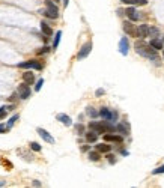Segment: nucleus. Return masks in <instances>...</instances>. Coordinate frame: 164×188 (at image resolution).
<instances>
[{"label":"nucleus","mask_w":164,"mask_h":188,"mask_svg":"<svg viewBox=\"0 0 164 188\" xmlns=\"http://www.w3.org/2000/svg\"><path fill=\"white\" fill-rule=\"evenodd\" d=\"M134 48H136V51L139 53L140 56H143V57H147V59H157V50L152 48L149 44L146 45V44H143L142 41H137L136 45H134Z\"/></svg>","instance_id":"nucleus-1"},{"label":"nucleus","mask_w":164,"mask_h":188,"mask_svg":"<svg viewBox=\"0 0 164 188\" xmlns=\"http://www.w3.org/2000/svg\"><path fill=\"white\" fill-rule=\"evenodd\" d=\"M89 128L92 131H95L96 134H106L109 131H114V126L111 125L110 120H106V122H91Z\"/></svg>","instance_id":"nucleus-2"},{"label":"nucleus","mask_w":164,"mask_h":188,"mask_svg":"<svg viewBox=\"0 0 164 188\" xmlns=\"http://www.w3.org/2000/svg\"><path fill=\"white\" fill-rule=\"evenodd\" d=\"M45 5H47V11H44V15L47 18H51V20H56L59 18V9L51 0H45Z\"/></svg>","instance_id":"nucleus-3"},{"label":"nucleus","mask_w":164,"mask_h":188,"mask_svg":"<svg viewBox=\"0 0 164 188\" xmlns=\"http://www.w3.org/2000/svg\"><path fill=\"white\" fill-rule=\"evenodd\" d=\"M91 51H92V42L89 41V42H86V44L80 48V51H78V54H77V59H78V60H83L84 57L89 56V53Z\"/></svg>","instance_id":"nucleus-4"},{"label":"nucleus","mask_w":164,"mask_h":188,"mask_svg":"<svg viewBox=\"0 0 164 188\" xmlns=\"http://www.w3.org/2000/svg\"><path fill=\"white\" fill-rule=\"evenodd\" d=\"M18 68H23V69L33 68V69H36V71H41V69H42V63H39L38 60H29V62H23V63H20Z\"/></svg>","instance_id":"nucleus-5"},{"label":"nucleus","mask_w":164,"mask_h":188,"mask_svg":"<svg viewBox=\"0 0 164 188\" xmlns=\"http://www.w3.org/2000/svg\"><path fill=\"white\" fill-rule=\"evenodd\" d=\"M18 96L21 100H27L30 96V87L27 83H23L18 86Z\"/></svg>","instance_id":"nucleus-6"},{"label":"nucleus","mask_w":164,"mask_h":188,"mask_svg":"<svg viewBox=\"0 0 164 188\" xmlns=\"http://www.w3.org/2000/svg\"><path fill=\"white\" fill-rule=\"evenodd\" d=\"M147 32H149V26H146V24H142V26L136 27V38H140V39H143V38H147Z\"/></svg>","instance_id":"nucleus-7"},{"label":"nucleus","mask_w":164,"mask_h":188,"mask_svg":"<svg viewBox=\"0 0 164 188\" xmlns=\"http://www.w3.org/2000/svg\"><path fill=\"white\" fill-rule=\"evenodd\" d=\"M36 131H38V134L42 137V140H45L47 143H50V145H53V143H54V138L51 137V134H50L48 131H45L44 128H38Z\"/></svg>","instance_id":"nucleus-8"},{"label":"nucleus","mask_w":164,"mask_h":188,"mask_svg":"<svg viewBox=\"0 0 164 188\" xmlns=\"http://www.w3.org/2000/svg\"><path fill=\"white\" fill-rule=\"evenodd\" d=\"M124 30L128 36H134L136 38V26L131 21H124Z\"/></svg>","instance_id":"nucleus-9"},{"label":"nucleus","mask_w":164,"mask_h":188,"mask_svg":"<svg viewBox=\"0 0 164 188\" xmlns=\"http://www.w3.org/2000/svg\"><path fill=\"white\" fill-rule=\"evenodd\" d=\"M125 14H127V17L131 20V21H137L139 18H140V14L136 11V8H132V6H129L127 8V11H125Z\"/></svg>","instance_id":"nucleus-10"},{"label":"nucleus","mask_w":164,"mask_h":188,"mask_svg":"<svg viewBox=\"0 0 164 188\" xmlns=\"http://www.w3.org/2000/svg\"><path fill=\"white\" fill-rule=\"evenodd\" d=\"M128 50H129L128 39H127V38H122V39L119 41V51H121V54H122V56H127Z\"/></svg>","instance_id":"nucleus-11"},{"label":"nucleus","mask_w":164,"mask_h":188,"mask_svg":"<svg viewBox=\"0 0 164 188\" xmlns=\"http://www.w3.org/2000/svg\"><path fill=\"white\" fill-rule=\"evenodd\" d=\"M116 128H117L124 136H128V134H129V131H131V128H129V123H128V122H121Z\"/></svg>","instance_id":"nucleus-12"},{"label":"nucleus","mask_w":164,"mask_h":188,"mask_svg":"<svg viewBox=\"0 0 164 188\" xmlns=\"http://www.w3.org/2000/svg\"><path fill=\"white\" fill-rule=\"evenodd\" d=\"M23 80H24V83H27V85H32V83L35 81V75H33V72H30V71H26V72L23 74Z\"/></svg>","instance_id":"nucleus-13"},{"label":"nucleus","mask_w":164,"mask_h":188,"mask_svg":"<svg viewBox=\"0 0 164 188\" xmlns=\"http://www.w3.org/2000/svg\"><path fill=\"white\" fill-rule=\"evenodd\" d=\"M98 115H99L102 119H106V120H110V119H111V111H110L107 107H102V108L98 111Z\"/></svg>","instance_id":"nucleus-14"},{"label":"nucleus","mask_w":164,"mask_h":188,"mask_svg":"<svg viewBox=\"0 0 164 188\" xmlns=\"http://www.w3.org/2000/svg\"><path fill=\"white\" fill-rule=\"evenodd\" d=\"M95 149H96L99 154H101V152H102V154H109L111 148H110V145H107V143H99V145H96Z\"/></svg>","instance_id":"nucleus-15"},{"label":"nucleus","mask_w":164,"mask_h":188,"mask_svg":"<svg viewBox=\"0 0 164 188\" xmlns=\"http://www.w3.org/2000/svg\"><path fill=\"white\" fill-rule=\"evenodd\" d=\"M149 45H151L152 48H155V50H163V41H160V39H157V38L151 39Z\"/></svg>","instance_id":"nucleus-16"},{"label":"nucleus","mask_w":164,"mask_h":188,"mask_svg":"<svg viewBox=\"0 0 164 188\" xmlns=\"http://www.w3.org/2000/svg\"><path fill=\"white\" fill-rule=\"evenodd\" d=\"M84 137H86V141H89V143H95V141L98 140V134H96L95 131H92V130L89 133H86Z\"/></svg>","instance_id":"nucleus-17"},{"label":"nucleus","mask_w":164,"mask_h":188,"mask_svg":"<svg viewBox=\"0 0 164 188\" xmlns=\"http://www.w3.org/2000/svg\"><path fill=\"white\" fill-rule=\"evenodd\" d=\"M104 140H106V141H116V143H121V141L124 140V137L113 136V134H106V136H104Z\"/></svg>","instance_id":"nucleus-18"},{"label":"nucleus","mask_w":164,"mask_h":188,"mask_svg":"<svg viewBox=\"0 0 164 188\" xmlns=\"http://www.w3.org/2000/svg\"><path fill=\"white\" fill-rule=\"evenodd\" d=\"M57 120H60L62 123H65L66 126H69V125H73V120L69 116H66V115H57Z\"/></svg>","instance_id":"nucleus-19"},{"label":"nucleus","mask_w":164,"mask_h":188,"mask_svg":"<svg viewBox=\"0 0 164 188\" xmlns=\"http://www.w3.org/2000/svg\"><path fill=\"white\" fill-rule=\"evenodd\" d=\"M41 30H42V33L45 35V36H50V35L53 33V30H51V27L45 23V21H42L41 23Z\"/></svg>","instance_id":"nucleus-20"},{"label":"nucleus","mask_w":164,"mask_h":188,"mask_svg":"<svg viewBox=\"0 0 164 188\" xmlns=\"http://www.w3.org/2000/svg\"><path fill=\"white\" fill-rule=\"evenodd\" d=\"M121 2L125 5H140V6L147 5V0H121Z\"/></svg>","instance_id":"nucleus-21"},{"label":"nucleus","mask_w":164,"mask_h":188,"mask_svg":"<svg viewBox=\"0 0 164 188\" xmlns=\"http://www.w3.org/2000/svg\"><path fill=\"white\" fill-rule=\"evenodd\" d=\"M99 158H101V155L98 151H91L89 152V160L91 161H99Z\"/></svg>","instance_id":"nucleus-22"},{"label":"nucleus","mask_w":164,"mask_h":188,"mask_svg":"<svg viewBox=\"0 0 164 188\" xmlns=\"http://www.w3.org/2000/svg\"><path fill=\"white\" fill-rule=\"evenodd\" d=\"M158 35H160V30H158L157 27H149V32H147V36H151V38L154 39V38H157Z\"/></svg>","instance_id":"nucleus-23"},{"label":"nucleus","mask_w":164,"mask_h":188,"mask_svg":"<svg viewBox=\"0 0 164 188\" xmlns=\"http://www.w3.org/2000/svg\"><path fill=\"white\" fill-rule=\"evenodd\" d=\"M86 113H88L91 118H98V116H99V115H98V111H96L93 107H88V108H86Z\"/></svg>","instance_id":"nucleus-24"},{"label":"nucleus","mask_w":164,"mask_h":188,"mask_svg":"<svg viewBox=\"0 0 164 188\" xmlns=\"http://www.w3.org/2000/svg\"><path fill=\"white\" fill-rule=\"evenodd\" d=\"M60 38H62V32L59 30L57 33H56V36H54V42H53V48H57L59 47V42H60Z\"/></svg>","instance_id":"nucleus-25"},{"label":"nucleus","mask_w":164,"mask_h":188,"mask_svg":"<svg viewBox=\"0 0 164 188\" xmlns=\"http://www.w3.org/2000/svg\"><path fill=\"white\" fill-rule=\"evenodd\" d=\"M30 149H32L33 152H39V151H41V145L36 143V141H32V143H30Z\"/></svg>","instance_id":"nucleus-26"},{"label":"nucleus","mask_w":164,"mask_h":188,"mask_svg":"<svg viewBox=\"0 0 164 188\" xmlns=\"http://www.w3.org/2000/svg\"><path fill=\"white\" fill-rule=\"evenodd\" d=\"M17 119H18V115H14V116H12L11 119L8 120V123H6L8 126H6V128H8V130H9V128H12V125H14V122H15V120H17Z\"/></svg>","instance_id":"nucleus-27"},{"label":"nucleus","mask_w":164,"mask_h":188,"mask_svg":"<svg viewBox=\"0 0 164 188\" xmlns=\"http://www.w3.org/2000/svg\"><path fill=\"white\" fill-rule=\"evenodd\" d=\"M75 130H77V133H78V134H83V133H84V126H83L81 123L75 125Z\"/></svg>","instance_id":"nucleus-28"},{"label":"nucleus","mask_w":164,"mask_h":188,"mask_svg":"<svg viewBox=\"0 0 164 188\" xmlns=\"http://www.w3.org/2000/svg\"><path fill=\"white\" fill-rule=\"evenodd\" d=\"M42 85H44V80H42V78H41V80H38L36 81V85H35V90H41V87H42Z\"/></svg>","instance_id":"nucleus-29"},{"label":"nucleus","mask_w":164,"mask_h":188,"mask_svg":"<svg viewBox=\"0 0 164 188\" xmlns=\"http://www.w3.org/2000/svg\"><path fill=\"white\" fill-rule=\"evenodd\" d=\"M154 175H163L164 173V166H161V167H158V169H155V170L152 171Z\"/></svg>","instance_id":"nucleus-30"},{"label":"nucleus","mask_w":164,"mask_h":188,"mask_svg":"<svg viewBox=\"0 0 164 188\" xmlns=\"http://www.w3.org/2000/svg\"><path fill=\"white\" fill-rule=\"evenodd\" d=\"M50 51V48H48V47H44V48H41V50H38V53L36 54H39V56H41V54H45V53H48Z\"/></svg>","instance_id":"nucleus-31"},{"label":"nucleus","mask_w":164,"mask_h":188,"mask_svg":"<svg viewBox=\"0 0 164 188\" xmlns=\"http://www.w3.org/2000/svg\"><path fill=\"white\" fill-rule=\"evenodd\" d=\"M117 120V113L116 111H111V119H110V122H116Z\"/></svg>","instance_id":"nucleus-32"},{"label":"nucleus","mask_w":164,"mask_h":188,"mask_svg":"<svg viewBox=\"0 0 164 188\" xmlns=\"http://www.w3.org/2000/svg\"><path fill=\"white\" fill-rule=\"evenodd\" d=\"M107 158H109V163L110 164H114V163H116V158H114V156H113V155H107Z\"/></svg>","instance_id":"nucleus-33"},{"label":"nucleus","mask_w":164,"mask_h":188,"mask_svg":"<svg viewBox=\"0 0 164 188\" xmlns=\"http://www.w3.org/2000/svg\"><path fill=\"white\" fill-rule=\"evenodd\" d=\"M95 95H96V96H101V95H104V90H102V89H98Z\"/></svg>","instance_id":"nucleus-34"},{"label":"nucleus","mask_w":164,"mask_h":188,"mask_svg":"<svg viewBox=\"0 0 164 188\" xmlns=\"http://www.w3.org/2000/svg\"><path fill=\"white\" fill-rule=\"evenodd\" d=\"M6 131H8V128L2 123V125H0V133H6Z\"/></svg>","instance_id":"nucleus-35"},{"label":"nucleus","mask_w":164,"mask_h":188,"mask_svg":"<svg viewBox=\"0 0 164 188\" xmlns=\"http://www.w3.org/2000/svg\"><path fill=\"white\" fill-rule=\"evenodd\" d=\"M89 151V146H81V152H88Z\"/></svg>","instance_id":"nucleus-36"},{"label":"nucleus","mask_w":164,"mask_h":188,"mask_svg":"<svg viewBox=\"0 0 164 188\" xmlns=\"http://www.w3.org/2000/svg\"><path fill=\"white\" fill-rule=\"evenodd\" d=\"M33 187H41V182L39 181H33Z\"/></svg>","instance_id":"nucleus-37"},{"label":"nucleus","mask_w":164,"mask_h":188,"mask_svg":"<svg viewBox=\"0 0 164 188\" xmlns=\"http://www.w3.org/2000/svg\"><path fill=\"white\" fill-rule=\"evenodd\" d=\"M68 3H69V0H63V6H65V8L68 6Z\"/></svg>","instance_id":"nucleus-38"},{"label":"nucleus","mask_w":164,"mask_h":188,"mask_svg":"<svg viewBox=\"0 0 164 188\" xmlns=\"http://www.w3.org/2000/svg\"><path fill=\"white\" fill-rule=\"evenodd\" d=\"M163 57H164V51H163Z\"/></svg>","instance_id":"nucleus-39"},{"label":"nucleus","mask_w":164,"mask_h":188,"mask_svg":"<svg viewBox=\"0 0 164 188\" xmlns=\"http://www.w3.org/2000/svg\"><path fill=\"white\" fill-rule=\"evenodd\" d=\"M54 2H59V0H54Z\"/></svg>","instance_id":"nucleus-40"},{"label":"nucleus","mask_w":164,"mask_h":188,"mask_svg":"<svg viewBox=\"0 0 164 188\" xmlns=\"http://www.w3.org/2000/svg\"><path fill=\"white\" fill-rule=\"evenodd\" d=\"M163 39H164V38H163ZM163 42H164V41H163Z\"/></svg>","instance_id":"nucleus-41"}]
</instances>
